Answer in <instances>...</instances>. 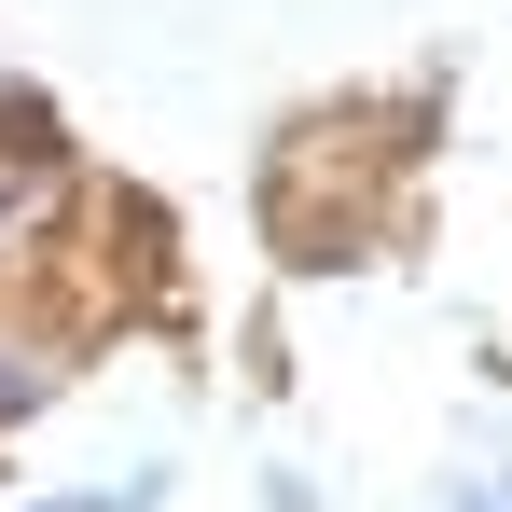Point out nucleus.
Wrapping results in <instances>:
<instances>
[{
    "mask_svg": "<svg viewBox=\"0 0 512 512\" xmlns=\"http://www.w3.org/2000/svg\"><path fill=\"white\" fill-rule=\"evenodd\" d=\"M28 208H42V180H0V222H28Z\"/></svg>",
    "mask_w": 512,
    "mask_h": 512,
    "instance_id": "nucleus-3",
    "label": "nucleus"
},
{
    "mask_svg": "<svg viewBox=\"0 0 512 512\" xmlns=\"http://www.w3.org/2000/svg\"><path fill=\"white\" fill-rule=\"evenodd\" d=\"M457 512H512V471H471V485H457Z\"/></svg>",
    "mask_w": 512,
    "mask_h": 512,
    "instance_id": "nucleus-2",
    "label": "nucleus"
},
{
    "mask_svg": "<svg viewBox=\"0 0 512 512\" xmlns=\"http://www.w3.org/2000/svg\"><path fill=\"white\" fill-rule=\"evenodd\" d=\"M28 402H42V360H28V346H0V416H28Z\"/></svg>",
    "mask_w": 512,
    "mask_h": 512,
    "instance_id": "nucleus-1",
    "label": "nucleus"
}]
</instances>
